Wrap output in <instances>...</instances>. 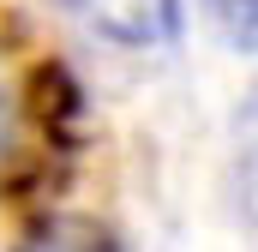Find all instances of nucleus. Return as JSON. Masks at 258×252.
Listing matches in <instances>:
<instances>
[{"label":"nucleus","instance_id":"obj_1","mask_svg":"<svg viewBox=\"0 0 258 252\" xmlns=\"http://www.w3.org/2000/svg\"><path fill=\"white\" fill-rule=\"evenodd\" d=\"M102 42L114 48H174L180 36V0H66Z\"/></svg>","mask_w":258,"mask_h":252},{"label":"nucleus","instance_id":"obj_2","mask_svg":"<svg viewBox=\"0 0 258 252\" xmlns=\"http://www.w3.org/2000/svg\"><path fill=\"white\" fill-rule=\"evenodd\" d=\"M30 252H114L108 246V234L102 228H90V222H54V228H42Z\"/></svg>","mask_w":258,"mask_h":252},{"label":"nucleus","instance_id":"obj_3","mask_svg":"<svg viewBox=\"0 0 258 252\" xmlns=\"http://www.w3.org/2000/svg\"><path fill=\"white\" fill-rule=\"evenodd\" d=\"M240 192H246V204L258 216V96L246 108V120H240Z\"/></svg>","mask_w":258,"mask_h":252},{"label":"nucleus","instance_id":"obj_4","mask_svg":"<svg viewBox=\"0 0 258 252\" xmlns=\"http://www.w3.org/2000/svg\"><path fill=\"white\" fill-rule=\"evenodd\" d=\"M12 120H18V96H12V78L0 72V156H6V144H12Z\"/></svg>","mask_w":258,"mask_h":252}]
</instances>
